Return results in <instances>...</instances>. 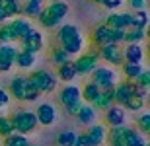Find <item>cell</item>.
Here are the masks:
<instances>
[{"instance_id":"obj_32","label":"cell","mask_w":150,"mask_h":146,"mask_svg":"<svg viewBox=\"0 0 150 146\" xmlns=\"http://www.w3.org/2000/svg\"><path fill=\"white\" fill-rule=\"evenodd\" d=\"M134 129L144 136L150 133V113L148 111H140L137 115V119H134Z\"/></svg>"},{"instance_id":"obj_15","label":"cell","mask_w":150,"mask_h":146,"mask_svg":"<svg viewBox=\"0 0 150 146\" xmlns=\"http://www.w3.org/2000/svg\"><path fill=\"white\" fill-rule=\"evenodd\" d=\"M86 136H88L90 140V146H103L105 144V135H107V127L100 121H96L88 127V129L84 130Z\"/></svg>"},{"instance_id":"obj_2","label":"cell","mask_w":150,"mask_h":146,"mask_svg":"<svg viewBox=\"0 0 150 146\" xmlns=\"http://www.w3.org/2000/svg\"><path fill=\"white\" fill-rule=\"evenodd\" d=\"M8 94H10L12 99L25 101V103H33V101H37L39 97H41V92H39L28 80V76H23V74H16V76L10 78Z\"/></svg>"},{"instance_id":"obj_31","label":"cell","mask_w":150,"mask_h":146,"mask_svg":"<svg viewBox=\"0 0 150 146\" xmlns=\"http://www.w3.org/2000/svg\"><path fill=\"white\" fill-rule=\"evenodd\" d=\"M119 68H121V72H123V78L131 80V82H134V80L139 78V74L142 72V64H133V62H123Z\"/></svg>"},{"instance_id":"obj_3","label":"cell","mask_w":150,"mask_h":146,"mask_svg":"<svg viewBox=\"0 0 150 146\" xmlns=\"http://www.w3.org/2000/svg\"><path fill=\"white\" fill-rule=\"evenodd\" d=\"M10 119L14 125V133H20V135H31L39 127L35 113L29 109H18L14 115H10Z\"/></svg>"},{"instance_id":"obj_14","label":"cell","mask_w":150,"mask_h":146,"mask_svg":"<svg viewBox=\"0 0 150 146\" xmlns=\"http://www.w3.org/2000/svg\"><path fill=\"white\" fill-rule=\"evenodd\" d=\"M115 103V86L113 88H105V90H100V94L96 96V99L90 103V105L94 107L98 113H103L105 109H109V107Z\"/></svg>"},{"instance_id":"obj_28","label":"cell","mask_w":150,"mask_h":146,"mask_svg":"<svg viewBox=\"0 0 150 146\" xmlns=\"http://www.w3.org/2000/svg\"><path fill=\"white\" fill-rule=\"evenodd\" d=\"M49 61H51V64H53V66H61V64H64V62L72 61V56L68 55V53L62 49L61 45H57V47H53V49H51Z\"/></svg>"},{"instance_id":"obj_18","label":"cell","mask_w":150,"mask_h":146,"mask_svg":"<svg viewBox=\"0 0 150 146\" xmlns=\"http://www.w3.org/2000/svg\"><path fill=\"white\" fill-rule=\"evenodd\" d=\"M90 41H92V45L96 49H100V47L107 45V43H113L111 41V29L107 28L105 23H100V25H96L92 35H90Z\"/></svg>"},{"instance_id":"obj_20","label":"cell","mask_w":150,"mask_h":146,"mask_svg":"<svg viewBox=\"0 0 150 146\" xmlns=\"http://www.w3.org/2000/svg\"><path fill=\"white\" fill-rule=\"evenodd\" d=\"M57 80L59 82H62V84H72L74 80L78 78V72H76V66H74L72 61L64 62V64H61V66H57Z\"/></svg>"},{"instance_id":"obj_40","label":"cell","mask_w":150,"mask_h":146,"mask_svg":"<svg viewBox=\"0 0 150 146\" xmlns=\"http://www.w3.org/2000/svg\"><path fill=\"white\" fill-rule=\"evenodd\" d=\"M134 84L148 90V88H150V70H148V68H142V72L139 74V78L134 80Z\"/></svg>"},{"instance_id":"obj_22","label":"cell","mask_w":150,"mask_h":146,"mask_svg":"<svg viewBox=\"0 0 150 146\" xmlns=\"http://www.w3.org/2000/svg\"><path fill=\"white\" fill-rule=\"evenodd\" d=\"M37 62V55L35 53H29V51H23L20 49L16 55V61H14V66L22 68V70H31Z\"/></svg>"},{"instance_id":"obj_23","label":"cell","mask_w":150,"mask_h":146,"mask_svg":"<svg viewBox=\"0 0 150 146\" xmlns=\"http://www.w3.org/2000/svg\"><path fill=\"white\" fill-rule=\"evenodd\" d=\"M121 107H125L127 113H140V111H144V107H146V97L139 96V94H131Z\"/></svg>"},{"instance_id":"obj_12","label":"cell","mask_w":150,"mask_h":146,"mask_svg":"<svg viewBox=\"0 0 150 146\" xmlns=\"http://www.w3.org/2000/svg\"><path fill=\"white\" fill-rule=\"evenodd\" d=\"M131 125H121V127H111L107 129L105 135V144L107 146H127V133Z\"/></svg>"},{"instance_id":"obj_6","label":"cell","mask_w":150,"mask_h":146,"mask_svg":"<svg viewBox=\"0 0 150 146\" xmlns=\"http://www.w3.org/2000/svg\"><path fill=\"white\" fill-rule=\"evenodd\" d=\"M74 66H76L78 76H90L98 64H100V56H98V49L92 51H82L80 55H76L74 59Z\"/></svg>"},{"instance_id":"obj_49","label":"cell","mask_w":150,"mask_h":146,"mask_svg":"<svg viewBox=\"0 0 150 146\" xmlns=\"http://www.w3.org/2000/svg\"><path fill=\"white\" fill-rule=\"evenodd\" d=\"M90 2H94V4H101L103 0H90Z\"/></svg>"},{"instance_id":"obj_17","label":"cell","mask_w":150,"mask_h":146,"mask_svg":"<svg viewBox=\"0 0 150 146\" xmlns=\"http://www.w3.org/2000/svg\"><path fill=\"white\" fill-rule=\"evenodd\" d=\"M10 28H12V33H14V39L22 41L23 37L33 29V25H31V22H29L28 18L16 16V18H12V20H10Z\"/></svg>"},{"instance_id":"obj_7","label":"cell","mask_w":150,"mask_h":146,"mask_svg":"<svg viewBox=\"0 0 150 146\" xmlns=\"http://www.w3.org/2000/svg\"><path fill=\"white\" fill-rule=\"evenodd\" d=\"M98 56L100 61H103L107 66H113V68H119L123 64V47L117 45V43H107V45L100 47L98 49Z\"/></svg>"},{"instance_id":"obj_13","label":"cell","mask_w":150,"mask_h":146,"mask_svg":"<svg viewBox=\"0 0 150 146\" xmlns=\"http://www.w3.org/2000/svg\"><path fill=\"white\" fill-rule=\"evenodd\" d=\"M146 59V51L142 47V43H129L123 49V61L133 62V64H142Z\"/></svg>"},{"instance_id":"obj_44","label":"cell","mask_w":150,"mask_h":146,"mask_svg":"<svg viewBox=\"0 0 150 146\" xmlns=\"http://www.w3.org/2000/svg\"><path fill=\"white\" fill-rule=\"evenodd\" d=\"M123 39H125V29H111V41L117 45H123Z\"/></svg>"},{"instance_id":"obj_43","label":"cell","mask_w":150,"mask_h":146,"mask_svg":"<svg viewBox=\"0 0 150 146\" xmlns=\"http://www.w3.org/2000/svg\"><path fill=\"white\" fill-rule=\"evenodd\" d=\"M10 101H12V97H10V94H8V90H6V88H0V109L8 107Z\"/></svg>"},{"instance_id":"obj_47","label":"cell","mask_w":150,"mask_h":146,"mask_svg":"<svg viewBox=\"0 0 150 146\" xmlns=\"http://www.w3.org/2000/svg\"><path fill=\"white\" fill-rule=\"evenodd\" d=\"M4 22H8V18H6V14L2 10H0V23H4Z\"/></svg>"},{"instance_id":"obj_33","label":"cell","mask_w":150,"mask_h":146,"mask_svg":"<svg viewBox=\"0 0 150 146\" xmlns=\"http://www.w3.org/2000/svg\"><path fill=\"white\" fill-rule=\"evenodd\" d=\"M2 146H29L31 142H29V138L25 135H20V133H12V135H8L6 138H2Z\"/></svg>"},{"instance_id":"obj_29","label":"cell","mask_w":150,"mask_h":146,"mask_svg":"<svg viewBox=\"0 0 150 146\" xmlns=\"http://www.w3.org/2000/svg\"><path fill=\"white\" fill-rule=\"evenodd\" d=\"M98 94H100V88H98L94 82H90V80L84 86H80V99H82L84 103H88V105L96 99Z\"/></svg>"},{"instance_id":"obj_35","label":"cell","mask_w":150,"mask_h":146,"mask_svg":"<svg viewBox=\"0 0 150 146\" xmlns=\"http://www.w3.org/2000/svg\"><path fill=\"white\" fill-rule=\"evenodd\" d=\"M131 16H133V28H139V29H146L148 28V12L144 10H134L131 12Z\"/></svg>"},{"instance_id":"obj_41","label":"cell","mask_w":150,"mask_h":146,"mask_svg":"<svg viewBox=\"0 0 150 146\" xmlns=\"http://www.w3.org/2000/svg\"><path fill=\"white\" fill-rule=\"evenodd\" d=\"M82 105H84V101H82V99H78V101H74V103H70V105L62 107V109H64V113H67V115H70V117H76L78 111L82 109Z\"/></svg>"},{"instance_id":"obj_50","label":"cell","mask_w":150,"mask_h":146,"mask_svg":"<svg viewBox=\"0 0 150 146\" xmlns=\"http://www.w3.org/2000/svg\"><path fill=\"white\" fill-rule=\"evenodd\" d=\"M29 146H39V144H29Z\"/></svg>"},{"instance_id":"obj_21","label":"cell","mask_w":150,"mask_h":146,"mask_svg":"<svg viewBox=\"0 0 150 146\" xmlns=\"http://www.w3.org/2000/svg\"><path fill=\"white\" fill-rule=\"evenodd\" d=\"M131 94H134V82L123 78L115 84V103L117 105H123Z\"/></svg>"},{"instance_id":"obj_34","label":"cell","mask_w":150,"mask_h":146,"mask_svg":"<svg viewBox=\"0 0 150 146\" xmlns=\"http://www.w3.org/2000/svg\"><path fill=\"white\" fill-rule=\"evenodd\" d=\"M41 8H43V4H39V2H23L22 16L28 20H37V16L41 14Z\"/></svg>"},{"instance_id":"obj_36","label":"cell","mask_w":150,"mask_h":146,"mask_svg":"<svg viewBox=\"0 0 150 146\" xmlns=\"http://www.w3.org/2000/svg\"><path fill=\"white\" fill-rule=\"evenodd\" d=\"M74 140H76V130H70V129L61 130L55 138L57 146H74Z\"/></svg>"},{"instance_id":"obj_5","label":"cell","mask_w":150,"mask_h":146,"mask_svg":"<svg viewBox=\"0 0 150 146\" xmlns=\"http://www.w3.org/2000/svg\"><path fill=\"white\" fill-rule=\"evenodd\" d=\"M28 80L41 92V94H53V92L57 90V86H59V80H57L55 72L45 70V68H39V70L29 72Z\"/></svg>"},{"instance_id":"obj_19","label":"cell","mask_w":150,"mask_h":146,"mask_svg":"<svg viewBox=\"0 0 150 146\" xmlns=\"http://www.w3.org/2000/svg\"><path fill=\"white\" fill-rule=\"evenodd\" d=\"M80 99V86H76L72 82V84H64L59 90V103H61L62 107L70 105V103H74V101Z\"/></svg>"},{"instance_id":"obj_42","label":"cell","mask_w":150,"mask_h":146,"mask_svg":"<svg viewBox=\"0 0 150 146\" xmlns=\"http://www.w3.org/2000/svg\"><path fill=\"white\" fill-rule=\"evenodd\" d=\"M123 2H125V0H103V2H101V6H103L105 10L113 12V10H117V8H121Z\"/></svg>"},{"instance_id":"obj_1","label":"cell","mask_w":150,"mask_h":146,"mask_svg":"<svg viewBox=\"0 0 150 146\" xmlns=\"http://www.w3.org/2000/svg\"><path fill=\"white\" fill-rule=\"evenodd\" d=\"M68 10H70V6L64 0H53V2H49L47 6L41 8V14L37 16V22L45 29H55L68 16Z\"/></svg>"},{"instance_id":"obj_39","label":"cell","mask_w":150,"mask_h":146,"mask_svg":"<svg viewBox=\"0 0 150 146\" xmlns=\"http://www.w3.org/2000/svg\"><path fill=\"white\" fill-rule=\"evenodd\" d=\"M12 133H14V125H12L10 115H2L0 113V140L6 138L8 135H12Z\"/></svg>"},{"instance_id":"obj_24","label":"cell","mask_w":150,"mask_h":146,"mask_svg":"<svg viewBox=\"0 0 150 146\" xmlns=\"http://www.w3.org/2000/svg\"><path fill=\"white\" fill-rule=\"evenodd\" d=\"M80 125H84V127H90L92 123H96L98 121V111H96L92 105H88V103H84L82 109L78 111V115L74 117Z\"/></svg>"},{"instance_id":"obj_16","label":"cell","mask_w":150,"mask_h":146,"mask_svg":"<svg viewBox=\"0 0 150 146\" xmlns=\"http://www.w3.org/2000/svg\"><path fill=\"white\" fill-rule=\"evenodd\" d=\"M18 49L14 45H0V72L8 74L14 68V61H16Z\"/></svg>"},{"instance_id":"obj_25","label":"cell","mask_w":150,"mask_h":146,"mask_svg":"<svg viewBox=\"0 0 150 146\" xmlns=\"http://www.w3.org/2000/svg\"><path fill=\"white\" fill-rule=\"evenodd\" d=\"M62 49L67 51L70 56H76V55H80L84 49H86V39H84V35L82 33H78V35H74L70 41H67L64 45H62Z\"/></svg>"},{"instance_id":"obj_38","label":"cell","mask_w":150,"mask_h":146,"mask_svg":"<svg viewBox=\"0 0 150 146\" xmlns=\"http://www.w3.org/2000/svg\"><path fill=\"white\" fill-rule=\"evenodd\" d=\"M14 33H12V28H10V22H4L0 23V45H10L14 43Z\"/></svg>"},{"instance_id":"obj_26","label":"cell","mask_w":150,"mask_h":146,"mask_svg":"<svg viewBox=\"0 0 150 146\" xmlns=\"http://www.w3.org/2000/svg\"><path fill=\"white\" fill-rule=\"evenodd\" d=\"M80 33V29L76 28V25H72V23H64V25H59V29H57V43L59 45H64L67 41H70L74 37V35Z\"/></svg>"},{"instance_id":"obj_51","label":"cell","mask_w":150,"mask_h":146,"mask_svg":"<svg viewBox=\"0 0 150 146\" xmlns=\"http://www.w3.org/2000/svg\"><path fill=\"white\" fill-rule=\"evenodd\" d=\"M49 2H53V0H49Z\"/></svg>"},{"instance_id":"obj_4","label":"cell","mask_w":150,"mask_h":146,"mask_svg":"<svg viewBox=\"0 0 150 146\" xmlns=\"http://www.w3.org/2000/svg\"><path fill=\"white\" fill-rule=\"evenodd\" d=\"M90 82H94L100 90L113 88V86L119 82V72H117V68H113V66L98 64V66L92 70V74H90Z\"/></svg>"},{"instance_id":"obj_46","label":"cell","mask_w":150,"mask_h":146,"mask_svg":"<svg viewBox=\"0 0 150 146\" xmlns=\"http://www.w3.org/2000/svg\"><path fill=\"white\" fill-rule=\"evenodd\" d=\"M74 146H90V140H88V136H86V133H76Z\"/></svg>"},{"instance_id":"obj_48","label":"cell","mask_w":150,"mask_h":146,"mask_svg":"<svg viewBox=\"0 0 150 146\" xmlns=\"http://www.w3.org/2000/svg\"><path fill=\"white\" fill-rule=\"evenodd\" d=\"M25 2H39V4H43L45 0H25Z\"/></svg>"},{"instance_id":"obj_8","label":"cell","mask_w":150,"mask_h":146,"mask_svg":"<svg viewBox=\"0 0 150 146\" xmlns=\"http://www.w3.org/2000/svg\"><path fill=\"white\" fill-rule=\"evenodd\" d=\"M35 119L41 127H53L59 119V111H57V105L51 103V101H41L35 107Z\"/></svg>"},{"instance_id":"obj_45","label":"cell","mask_w":150,"mask_h":146,"mask_svg":"<svg viewBox=\"0 0 150 146\" xmlns=\"http://www.w3.org/2000/svg\"><path fill=\"white\" fill-rule=\"evenodd\" d=\"M127 2H129V8L134 12V10H144L148 0H127Z\"/></svg>"},{"instance_id":"obj_30","label":"cell","mask_w":150,"mask_h":146,"mask_svg":"<svg viewBox=\"0 0 150 146\" xmlns=\"http://www.w3.org/2000/svg\"><path fill=\"white\" fill-rule=\"evenodd\" d=\"M144 41H146V29H139V28L125 29V39H123L125 45H129V43H144Z\"/></svg>"},{"instance_id":"obj_11","label":"cell","mask_w":150,"mask_h":146,"mask_svg":"<svg viewBox=\"0 0 150 146\" xmlns=\"http://www.w3.org/2000/svg\"><path fill=\"white\" fill-rule=\"evenodd\" d=\"M103 23L109 29H129L133 28V16L131 12H111Z\"/></svg>"},{"instance_id":"obj_27","label":"cell","mask_w":150,"mask_h":146,"mask_svg":"<svg viewBox=\"0 0 150 146\" xmlns=\"http://www.w3.org/2000/svg\"><path fill=\"white\" fill-rule=\"evenodd\" d=\"M0 10L6 14L8 20L16 16H22V4H20V0H0Z\"/></svg>"},{"instance_id":"obj_10","label":"cell","mask_w":150,"mask_h":146,"mask_svg":"<svg viewBox=\"0 0 150 146\" xmlns=\"http://www.w3.org/2000/svg\"><path fill=\"white\" fill-rule=\"evenodd\" d=\"M20 47H22L23 51H29V53H35V55H37L39 51L45 47V37H43V33H41L39 29L33 28L22 41H20Z\"/></svg>"},{"instance_id":"obj_9","label":"cell","mask_w":150,"mask_h":146,"mask_svg":"<svg viewBox=\"0 0 150 146\" xmlns=\"http://www.w3.org/2000/svg\"><path fill=\"white\" fill-rule=\"evenodd\" d=\"M127 111H125V107L117 105L113 103L109 109L103 111V125H105L107 129H111V127H121V125H127Z\"/></svg>"},{"instance_id":"obj_37","label":"cell","mask_w":150,"mask_h":146,"mask_svg":"<svg viewBox=\"0 0 150 146\" xmlns=\"http://www.w3.org/2000/svg\"><path fill=\"white\" fill-rule=\"evenodd\" d=\"M146 144H148L146 142V136L140 135L134 127H131L129 133H127V146H146Z\"/></svg>"}]
</instances>
